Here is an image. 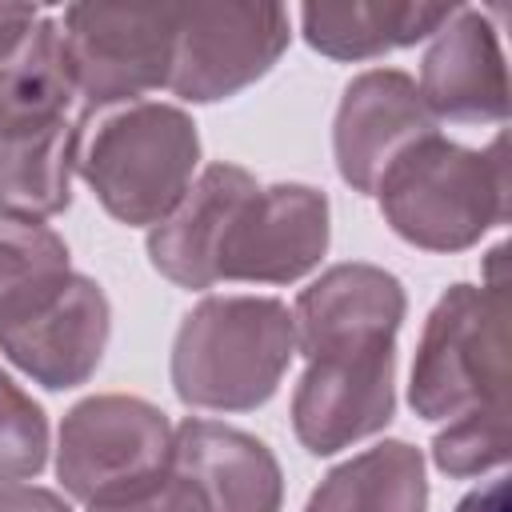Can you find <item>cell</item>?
Returning <instances> with one entry per match:
<instances>
[{
	"label": "cell",
	"mask_w": 512,
	"mask_h": 512,
	"mask_svg": "<svg viewBox=\"0 0 512 512\" xmlns=\"http://www.w3.org/2000/svg\"><path fill=\"white\" fill-rule=\"evenodd\" d=\"M296 352L292 312L272 296H208L172 344V384L192 408L248 412L264 404Z\"/></svg>",
	"instance_id": "cell-1"
},
{
	"label": "cell",
	"mask_w": 512,
	"mask_h": 512,
	"mask_svg": "<svg viewBox=\"0 0 512 512\" xmlns=\"http://www.w3.org/2000/svg\"><path fill=\"white\" fill-rule=\"evenodd\" d=\"M376 196L396 236L428 252H460L508 216L504 136L476 152L432 132L392 160Z\"/></svg>",
	"instance_id": "cell-2"
},
{
	"label": "cell",
	"mask_w": 512,
	"mask_h": 512,
	"mask_svg": "<svg viewBox=\"0 0 512 512\" xmlns=\"http://www.w3.org/2000/svg\"><path fill=\"white\" fill-rule=\"evenodd\" d=\"M196 160L192 116L152 100L104 108L96 120L84 116L76 144V172L124 224H160L188 192Z\"/></svg>",
	"instance_id": "cell-3"
},
{
	"label": "cell",
	"mask_w": 512,
	"mask_h": 512,
	"mask_svg": "<svg viewBox=\"0 0 512 512\" xmlns=\"http://www.w3.org/2000/svg\"><path fill=\"white\" fill-rule=\"evenodd\" d=\"M508 248H492L488 280L480 288L452 284L432 308L416 364L408 400L424 420H456L480 404L508 400Z\"/></svg>",
	"instance_id": "cell-4"
},
{
	"label": "cell",
	"mask_w": 512,
	"mask_h": 512,
	"mask_svg": "<svg viewBox=\"0 0 512 512\" xmlns=\"http://www.w3.org/2000/svg\"><path fill=\"white\" fill-rule=\"evenodd\" d=\"M180 8L168 4H72L60 20L84 116L136 104V96L168 84Z\"/></svg>",
	"instance_id": "cell-5"
},
{
	"label": "cell",
	"mask_w": 512,
	"mask_h": 512,
	"mask_svg": "<svg viewBox=\"0 0 512 512\" xmlns=\"http://www.w3.org/2000/svg\"><path fill=\"white\" fill-rule=\"evenodd\" d=\"M172 468V428L160 408L136 396H88L60 424L56 472L84 500L132 492Z\"/></svg>",
	"instance_id": "cell-6"
},
{
	"label": "cell",
	"mask_w": 512,
	"mask_h": 512,
	"mask_svg": "<svg viewBox=\"0 0 512 512\" xmlns=\"http://www.w3.org/2000/svg\"><path fill=\"white\" fill-rule=\"evenodd\" d=\"M284 44L288 12L280 4L180 8L168 88L196 104L236 96L276 64Z\"/></svg>",
	"instance_id": "cell-7"
},
{
	"label": "cell",
	"mask_w": 512,
	"mask_h": 512,
	"mask_svg": "<svg viewBox=\"0 0 512 512\" xmlns=\"http://www.w3.org/2000/svg\"><path fill=\"white\" fill-rule=\"evenodd\" d=\"M328 248V200L308 184L252 188L228 220L216 276L288 284L320 264Z\"/></svg>",
	"instance_id": "cell-8"
},
{
	"label": "cell",
	"mask_w": 512,
	"mask_h": 512,
	"mask_svg": "<svg viewBox=\"0 0 512 512\" xmlns=\"http://www.w3.org/2000/svg\"><path fill=\"white\" fill-rule=\"evenodd\" d=\"M392 372L396 348L312 356L292 396V428L300 444L328 456L380 432L396 408Z\"/></svg>",
	"instance_id": "cell-9"
},
{
	"label": "cell",
	"mask_w": 512,
	"mask_h": 512,
	"mask_svg": "<svg viewBox=\"0 0 512 512\" xmlns=\"http://www.w3.org/2000/svg\"><path fill=\"white\" fill-rule=\"evenodd\" d=\"M108 324L100 284L72 272L44 304L0 324V352L44 388H72L96 372Z\"/></svg>",
	"instance_id": "cell-10"
},
{
	"label": "cell",
	"mask_w": 512,
	"mask_h": 512,
	"mask_svg": "<svg viewBox=\"0 0 512 512\" xmlns=\"http://www.w3.org/2000/svg\"><path fill=\"white\" fill-rule=\"evenodd\" d=\"M432 132L436 116L428 112L416 80L396 68H372L344 88L336 108V168L356 192H376L392 160Z\"/></svg>",
	"instance_id": "cell-11"
},
{
	"label": "cell",
	"mask_w": 512,
	"mask_h": 512,
	"mask_svg": "<svg viewBox=\"0 0 512 512\" xmlns=\"http://www.w3.org/2000/svg\"><path fill=\"white\" fill-rule=\"evenodd\" d=\"M404 320V288L376 264H336L296 300L292 324L300 352H380L396 348Z\"/></svg>",
	"instance_id": "cell-12"
},
{
	"label": "cell",
	"mask_w": 512,
	"mask_h": 512,
	"mask_svg": "<svg viewBox=\"0 0 512 512\" xmlns=\"http://www.w3.org/2000/svg\"><path fill=\"white\" fill-rule=\"evenodd\" d=\"M420 96L432 116L448 120L508 116V72L500 36L480 8H456V16L436 32L420 68Z\"/></svg>",
	"instance_id": "cell-13"
},
{
	"label": "cell",
	"mask_w": 512,
	"mask_h": 512,
	"mask_svg": "<svg viewBox=\"0 0 512 512\" xmlns=\"http://www.w3.org/2000/svg\"><path fill=\"white\" fill-rule=\"evenodd\" d=\"M172 472L200 492L208 512H280V464L240 428L184 420L172 432Z\"/></svg>",
	"instance_id": "cell-14"
},
{
	"label": "cell",
	"mask_w": 512,
	"mask_h": 512,
	"mask_svg": "<svg viewBox=\"0 0 512 512\" xmlns=\"http://www.w3.org/2000/svg\"><path fill=\"white\" fill-rule=\"evenodd\" d=\"M256 188L252 172L236 164H212L200 172L196 184L180 196V204L152 228L148 256L152 264L180 288H212L220 244L228 232V220L244 204V196Z\"/></svg>",
	"instance_id": "cell-15"
},
{
	"label": "cell",
	"mask_w": 512,
	"mask_h": 512,
	"mask_svg": "<svg viewBox=\"0 0 512 512\" xmlns=\"http://www.w3.org/2000/svg\"><path fill=\"white\" fill-rule=\"evenodd\" d=\"M72 68L60 20L36 16L0 44V140L60 132L72 120Z\"/></svg>",
	"instance_id": "cell-16"
},
{
	"label": "cell",
	"mask_w": 512,
	"mask_h": 512,
	"mask_svg": "<svg viewBox=\"0 0 512 512\" xmlns=\"http://www.w3.org/2000/svg\"><path fill=\"white\" fill-rule=\"evenodd\" d=\"M456 16V4H412V0H344L304 4V40L332 60H368L440 32Z\"/></svg>",
	"instance_id": "cell-17"
},
{
	"label": "cell",
	"mask_w": 512,
	"mask_h": 512,
	"mask_svg": "<svg viewBox=\"0 0 512 512\" xmlns=\"http://www.w3.org/2000/svg\"><path fill=\"white\" fill-rule=\"evenodd\" d=\"M424 504V456L404 440H384L328 472L304 512H424Z\"/></svg>",
	"instance_id": "cell-18"
},
{
	"label": "cell",
	"mask_w": 512,
	"mask_h": 512,
	"mask_svg": "<svg viewBox=\"0 0 512 512\" xmlns=\"http://www.w3.org/2000/svg\"><path fill=\"white\" fill-rule=\"evenodd\" d=\"M84 116L60 132L0 140V212L44 220L68 208Z\"/></svg>",
	"instance_id": "cell-19"
},
{
	"label": "cell",
	"mask_w": 512,
	"mask_h": 512,
	"mask_svg": "<svg viewBox=\"0 0 512 512\" xmlns=\"http://www.w3.org/2000/svg\"><path fill=\"white\" fill-rule=\"evenodd\" d=\"M68 276V248L48 224L0 212V324L44 304Z\"/></svg>",
	"instance_id": "cell-20"
},
{
	"label": "cell",
	"mask_w": 512,
	"mask_h": 512,
	"mask_svg": "<svg viewBox=\"0 0 512 512\" xmlns=\"http://www.w3.org/2000/svg\"><path fill=\"white\" fill-rule=\"evenodd\" d=\"M512 428H508V400L480 404L464 416L448 420V428L432 440V460L448 476H480L508 460Z\"/></svg>",
	"instance_id": "cell-21"
},
{
	"label": "cell",
	"mask_w": 512,
	"mask_h": 512,
	"mask_svg": "<svg viewBox=\"0 0 512 512\" xmlns=\"http://www.w3.org/2000/svg\"><path fill=\"white\" fill-rule=\"evenodd\" d=\"M48 460V420L40 404L0 368V480L36 476Z\"/></svg>",
	"instance_id": "cell-22"
},
{
	"label": "cell",
	"mask_w": 512,
	"mask_h": 512,
	"mask_svg": "<svg viewBox=\"0 0 512 512\" xmlns=\"http://www.w3.org/2000/svg\"><path fill=\"white\" fill-rule=\"evenodd\" d=\"M92 512H208V504L200 500V492L180 476V472H164L132 492L96 500Z\"/></svg>",
	"instance_id": "cell-23"
},
{
	"label": "cell",
	"mask_w": 512,
	"mask_h": 512,
	"mask_svg": "<svg viewBox=\"0 0 512 512\" xmlns=\"http://www.w3.org/2000/svg\"><path fill=\"white\" fill-rule=\"evenodd\" d=\"M0 512H72L56 492L48 488H0Z\"/></svg>",
	"instance_id": "cell-24"
},
{
	"label": "cell",
	"mask_w": 512,
	"mask_h": 512,
	"mask_svg": "<svg viewBox=\"0 0 512 512\" xmlns=\"http://www.w3.org/2000/svg\"><path fill=\"white\" fill-rule=\"evenodd\" d=\"M456 512H508V480L496 476V480H488L484 488L468 492Z\"/></svg>",
	"instance_id": "cell-25"
},
{
	"label": "cell",
	"mask_w": 512,
	"mask_h": 512,
	"mask_svg": "<svg viewBox=\"0 0 512 512\" xmlns=\"http://www.w3.org/2000/svg\"><path fill=\"white\" fill-rule=\"evenodd\" d=\"M36 16H40V12H36V8H28V4H0V44H4V40H12L16 32H24Z\"/></svg>",
	"instance_id": "cell-26"
}]
</instances>
